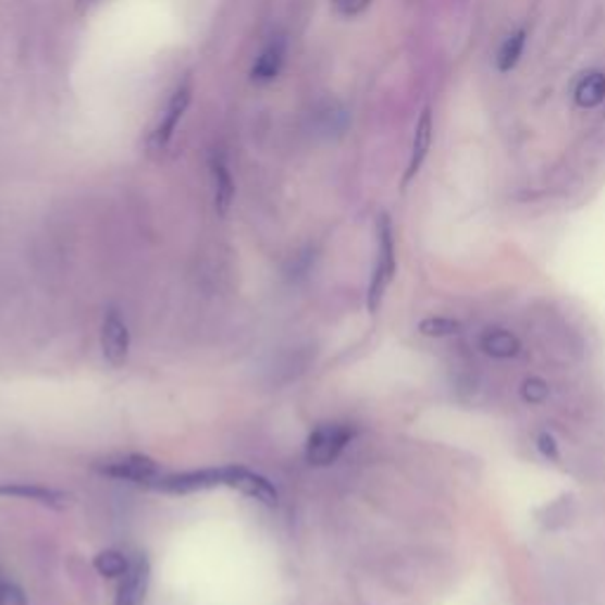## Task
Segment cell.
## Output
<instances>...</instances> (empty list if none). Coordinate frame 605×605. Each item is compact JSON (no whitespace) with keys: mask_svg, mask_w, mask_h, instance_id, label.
I'll list each match as a JSON object with an SVG mask.
<instances>
[{"mask_svg":"<svg viewBox=\"0 0 605 605\" xmlns=\"http://www.w3.org/2000/svg\"><path fill=\"white\" fill-rule=\"evenodd\" d=\"M284 58H286V40L284 38H272L270 44L260 50L258 60L251 69V78L256 84H270L280 76L282 66H284Z\"/></svg>","mask_w":605,"mask_h":605,"instance_id":"obj_9","label":"cell"},{"mask_svg":"<svg viewBox=\"0 0 605 605\" xmlns=\"http://www.w3.org/2000/svg\"><path fill=\"white\" fill-rule=\"evenodd\" d=\"M149 584H151L149 558L145 554H137L131 558L126 575L121 577L114 605H145Z\"/></svg>","mask_w":605,"mask_h":605,"instance_id":"obj_6","label":"cell"},{"mask_svg":"<svg viewBox=\"0 0 605 605\" xmlns=\"http://www.w3.org/2000/svg\"><path fill=\"white\" fill-rule=\"evenodd\" d=\"M522 46H526V32H522V29L504 40V46L499 50V58H497V64H499L502 72H508V69L516 66V62L520 60V54H522Z\"/></svg>","mask_w":605,"mask_h":605,"instance_id":"obj_16","label":"cell"},{"mask_svg":"<svg viewBox=\"0 0 605 605\" xmlns=\"http://www.w3.org/2000/svg\"><path fill=\"white\" fill-rule=\"evenodd\" d=\"M128 350H131L128 326L116 310H109L102 322V353L107 357V362L112 367H121L128 360Z\"/></svg>","mask_w":605,"mask_h":605,"instance_id":"obj_7","label":"cell"},{"mask_svg":"<svg viewBox=\"0 0 605 605\" xmlns=\"http://www.w3.org/2000/svg\"><path fill=\"white\" fill-rule=\"evenodd\" d=\"M431 137H433V119H431L429 109H423V114H421V119L417 123V131H415V145H411V159H409L405 183L411 181V177L419 173L421 163L431 149Z\"/></svg>","mask_w":605,"mask_h":605,"instance_id":"obj_11","label":"cell"},{"mask_svg":"<svg viewBox=\"0 0 605 605\" xmlns=\"http://www.w3.org/2000/svg\"><path fill=\"white\" fill-rule=\"evenodd\" d=\"M128 566H131V558L126 554L116 552V548H107V552H100L92 558V568L98 570V575L109 577V580H121V577L126 575Z\"/></svg>","mask_w":605,"mask_h":605,"instance_id":"obj_15","label":"cell"},{"mask_svg":"<svg viewBox=\"0 0 605 605\" xmlns=\"http://www.w3.org/2000/svg\"><path fill=\"white\" fill-rule=\"evenodd\" d=\"M480 346H483V350L490 357H494V360H511V357H518L520 353L518 336L499 326L487 329L483 338H480Z\"/></svg>","mask_w":605,"mask_h":605,"instance_id":"obj_10","label":"cell"},{"mask_svg":"<svg viewBox=\"0 0 605 605\" xmlns=\"http://www.w3.org/2000/svg\"><path fill=\"white\" fill-rule=\"evenodd\" d=\"M192 95H195V81H192V76H185L181 84H177V88L173 90L171 100L166 104V112L161 114L155 131L149 133V140H147L149 151H161V149L169 147L171 137L177 128V123L183 121L187 107L192 102Z\"/></svg>","mask_w":605,"mask_h":605,"instance_id":"obj_4","label":"cell"},{"mask_svg":"<svg viewBox=\"0 0 605 605\" xmlns=\"http://www.w3.org/2000/svg\"><path fill=\"white\" fill-rule=\"evenodd\" d=\"M0 497L36 502L40 506L54 508V511H64V508L72 506V494L38 483H0Z\"/></svg>","mask_w":605,"mask_h":605,"instance_id":"obj_8","label":"cell"},{"mask_svg":"<svg viewBox=\"0 0 605 605\" xmlns=\"http://www.w3.org/2000/svg\"><path fill=\"white\" fill-rule=\"evenodd\" d=\"M395 274V242H393V227L386 215L379 220V254H376V268L371 274L369 294H367V308L369 312H376L381 306V298L386 294V288Z\"/></svg>","mask_w":605,"mask_h":605,"instance_id":"obj_3","label":"cell"},{"mask_svg":"<svg viewBox=\"0 0 605 605\" xmlns=\"http://www.w3.org/2000/svg\"><path fill=\"white\" fill-rule=\"evenodd\" d=\"M357 435V429L353 423H320L308 435V445H306V461L310 466H332L343 449H346L353 437Z\"/></svg>","mask_w":605,"mask_h":605,"instance_id":"obj_2","label":"cell"},{"mask_svg":"<svg viewBox=\"0 0 605 605\" xmlns=\"http://www.w3.org/2000/svg\"><path fill=\"white\" fill-rule=\"evenodd\" d=\"M575 100H577V104L587 107V109L598 107L605 100V74H601V72L587 74L575 90Z\"/></svg>","mask_w":605,"mask_h":605,"instance_id":"obj_14","label":"cell"},{"mask_svg":"<svg viewBox=\"0 0 605 605\" xmlns=\"http://www.w3.org/2000/svg\"><path fill=\"white\" fill-rule=\"evenodd\" d=\"M95 471L116 480H128V483H137L145 487H151V483H157V480L163 476L161 466L151 457H145V454H126V457L98 461L95 464Z\"/></svg>","mask_w":605,"mask_h":605,"instance_id":"obj_5","label":"cell"},{"mask_svg":"<svg viewBox=\"0 0 605 605\" xmlns=\"http://www.w3.org/2000/svg\"><path fill=\"white\" fill-rule=\"evenodd\" d=\"M461 324L454 322L449 318H429L419 324V332L423 336H431V338H443V336H452V334H459Z\"/></svg>","mask_w":605,"mask_h":605,"instance_id":"obj_17","label":"cell"},{"mask_svg":"<svg viewBox=\"0 0 605 605\" xmlns=\"http://www.w3.org/2000/svg\"><path fill=\"white\" fill-rule=\"evenodd\" d=\"M0 605H26L22 589L5 582V580H0Z\"/></svg>","mask_w":605,"mask_h":605,"instance_id":"obj_20","label":"cell"},{"mask_svg":"<svg viewBox=\"0 0 605 605\" xmlns=\"http://www.w3.org/2000/svg\"><path fill=\"white\" fill-rule=\"evenodd\" d=\"M211 177H213V199H215V209L220 213H225L232 203V197H235V183H232V175L225 166L223 157H213L211 159Z\"/></svg>","mask_w":605,"mask_h":605,"instance_id":"obj_12","label":"cell"},{"mask_svg":"<svg viewBox=\"0 0 605 605\" xmlns=\"http://www.w3.org/2000/svg\"><path fill=\"white\" fill-rule=\"evenodd\" d=\"M371 0H332L334 10L343 17H357L369 8Z\"/></svg>","mask_w":605,"mask_h":605,"instance_id":"obj_19","label":"cell"},{"mask_svg":"<svg viewBox=\"0 0 605 605\" xmlns=\"http://www.w3.org/2000/svg\"><path fill=\"white\" fill-rule=\"evenodd\" d=\"M246 473V466L230 464V466H213V469L185 471V473H169L161 476L157 483H151L149 490H157L163 494H192L215 487H239L242 478Z\"/></svg>","mask_w":605,"mask_h":605,"instance_id":"obj_1","label":"cell"},{"mask_svg":"<svg viewBox=\"0 0 605 605\" xmlns=\"http://www.w3.org/2000/svg\"><path fill=\"white\" fill-rule=\"evenodd\" d=\"M538 447H540V452L544 454L546 459H558V445H556V440L548 435V433H542L538 437Z\"/></svg>","mask_w":605,"mask_h":605,"instance_id":"obj_21","label":"cell"},{"mask_svg":"<svg viewBox=\"0 0 605 605\" xmlns=\"http://www.w3.org/2000/svg\"><path fill=\"white\" fill-rule=\"evenodd\" d=\"M237 490H242L244 494H249V497L258 499L260 504H266V506H270V508H274V506L280 504V492H277V487H274L266 476H260V473H256V471H251V469H246V473H244V478H242V483H239Z\"/></svg>","mask_w":605,"mask_h":605,"instance_id":"obj_13","label":"cell"},{"mask_svg":"<svg viewBox=\"0 0 605 605\" xmlns=\"http://www.w3.org/2000/svg\"><path fill=\"white\" fill-rule=\"evenodd\" d=\"M520 395H522V400L530 403V405H542L548 397V383L540 376H530V379L522 381Z\"/></svg>","mask_w":605,"mask_h":605,"instance_id":"obj_18","label":"cell"}]
</instances>
